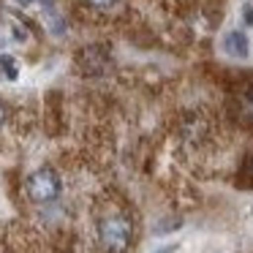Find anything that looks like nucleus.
I'll return each instance as SVG.
<instances>
[{
	"mask_svg": "<svg viewBox=\"0 0 253 253\" xmlns=\"http://www.w3.org/2000/svg\"><path fill=\"white\" fill-rule=\"evenodd\" d=\"M0 77L8 79V82H17L19 79V60L8 52H0Z\"/></svg>",
	"mask_w": 253,
	"mask_h": 253,
	"instance_id": "4",
	"label": "nucleus"
},
{
	"mask_svg": "<svg viewBox=\"0 0 253 253\" xmlns=\"http://www.w3.org/2000/svg\"><path fill=\"white\" fill-rule=\"evenodd\" d=\"M237 109H240V117H242L245 123H253V84H248V87L240 93Z\"/></svg>",
	"mask_w": 253,
	"mask_h": 253,
	"instance_id": "5",
	"label": "nucleus"
},
{
	"mask_svg": "<svg viewBox=\"0 0 253 253\" xmlns=\"http://www.w3.org/2000/svg\"><path fill=\"white\" fill-rule=\"evenodd\" d=\"M223 52L229 57H234V60H245L248 55H251V44H248V36L240 33V30H229V33L223 36Z\"/></svg>",
	"mask_w": 253,
	"mask_h": 253,
	"instance_id": "3",
	"label": "nucleus"
},
{
	"mask_svg": "<svg viewBox=\"0 0 253 253\" xmlns=\"http://www.w3.org/2000/svg\"><path fill=\"white\" fill-rule=\"evenodd\" d=\"M95 237H98V245L104 253H126L133 242V223L123 212H109L98 218Z\"/></svg>",
	"mask_w": 253,
	"mask_h": 253,
	"instance_id": "1",
	"label": "nucleus"
},
{
	"mask_svg": "<svg viewBox=\"0 0 253 253\" xmlns=\"http://www.w3.org/2000/svg\"><path fill=\"white\" fill-rule=\"evenodd\" d=\"M242 22L248 25V28H253V0H245V3H242Z\"/></svg>",
	"mask_w": 253,
	"mask_h": 253,
	"instance_id": "7",
	"label": "nucleus"
},
{
	"mask_svg": "<svg viewBox=\"0 0 253 253\" xmlns=\"http://www.w3.org/2000/svg\"><path fill=\"white\" fill-rule=\"evenodd\" d=\"M177 251V245H164V248H158V251H153V253H174Z\"/></svg>",
	"mask_w": 253,
	"mask_h": 253,
	"instance_id": "9",
	"label": "nucleus"
},
{
	"mask_svg": "<svg viewBox=\"0 0 253 253\" xmlns=\"http://www.w3.org/2000/svg\"><path fill=\"white\" fill-rule=\"evenodd\" d=\"M19 6H33V3H39V0H17Z\"/></svg>",
	"mask_w": 253,
	"mask_h": 253,
	"instance_id": "11",
	"label": "nucleus"
},
{
	"mask_svg": "<svg viewBox=\"0 0 253 253\" xmlns=\"http://www.w3.org/2000/svg\"><path fill=\"white\" fill-rule=\"evenodd\" d=\"M3 126H6V106L0 104V128H3Z\"/></svg>",
	"mask_w": 253,
	"mask_h": 253,
	"instance_id": "10",
	"label": "nucleus"
},
{
	"mask_svg": "<svg viewBox=\"0 0 253 253\" xmlns=\"http://www.w3.org/2000/svg\"><path fill=\"white\" fill-rule=\"evenodd\" d=\"M90 6H95V8H109V6H115L117 0H87Z\"/></svg>",
	"mask_w": 253,
	"mask_h": 253,
	"instance_id": "8",
	"label": "nucleus"
},
{
	"mask_svg": "<svg viewBox=\"0 0 253 253\" xmlns=\"http://www.w3.org/2000/svg\"><path fill=\"white\" fill-rule=\"evenodd\" d=\"M11 39L17 41V44H25V41L30 39V33H28V28L25 25H19L17 19H11Z\"/></svg>",
	"mask_w": 253,
	"mask_h": 253,
	"instance_id": "6",
	"label": "nucleus"
},
{
	"mask_svg": "<svg viewBox=\"0 0 253 253\" xmlns=\"http://www.w3.org/2000/svg\"><path fill=\"white\" fill-rule=\"evenodd\" d=\"M60 193H63V180L49 166L30 171L28 180H25V196L33 204H52L60 199Z\"/></svg>",
	"mask_w": 253,
	"mask_h": 253,
	"instance_id": "2",
	"label": "nucleus"
}]
</instances>
